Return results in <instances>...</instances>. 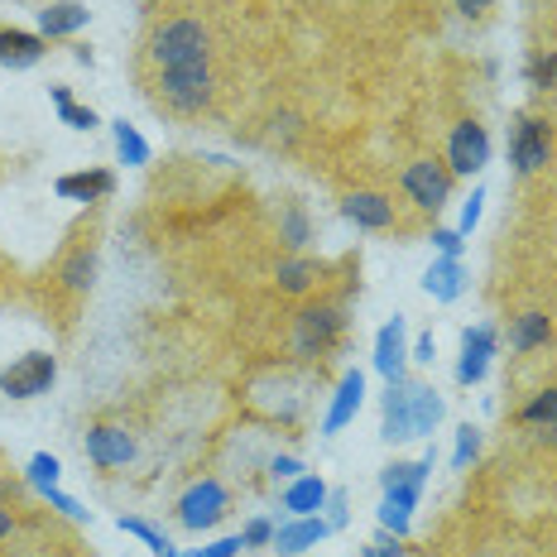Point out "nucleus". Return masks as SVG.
Returning a JSON list of instances; mask_svg holds the SVG:
<instances>
[{
  "label": "nucleus",
  "mask_w": 557,
  "mask_h": 557,
  "mask_svg": "<svg viewBox=\"0 0 557 557\" xmlns=\"http://www.w3.org/2000/svg\"><path fill=\"white\" fill-rule=\"evenodd\" d=\"M342 336H346V308L336 298H318V304L298 308L294 327H288V351H294V361L322 366L342 346Z\"/></svg>",
  "instance_id": "nucleus-1"
},
{
  "label": "nucleus",
  "mask_w": 557,
  "mask_h": 557,
  "mask_svg": "<svg viewBox=\"0 0 557 557\" xmlns=\"http://www.w3.org/2000/svg\"><path fill=\"white\" fill-rule=\"evenodd\" d=\"M433 471V451L423 461H389L380 471V485H385V500H380V529H389L394 539L409 533V519H413V505L423 495V481Z\"/></svg>",
  "instance_id": "nucleus-2"
},
{
  "label": "nucleus",
  "mask_w": 557,
  "mask_h": 557,
  "mask_svg": "<svg viewBox=\"0 0 557 557\" xmlns=\"http://www.w3.org/2000/svg\"><path fill=\"white\" fill-rule=\"evenodd\" d=\"M207 53H212V34L202 29V20H164L154 34H149V63L159 73H173V67H207Z\"/></svg>",
  "instance_id": "nucleus-3"
},
{
  "label": "nucleus",
  "mask_w": 557,
  "mask_h": 557,
  "mask_svg": "<svg viewBox=\"0 0 557 557\" xmlns=\"http://www.w3.org/2000/svg\"><path fill=\"white\" fill-rule=\"evenodd\" d=\"M216 97L212 67H173V73L154 77V101L173 115H202Z\"/></svg>",
  "instance_id": "nucleus-4"
},
{
  "label": "nucleus",
  "mask_w": 557,
  "mask_h": 557,
  "mask_svg": "<svg viewBox=\"0 0 557 557\" xmlns=\"http://www.w3.org/2000/svg\"><path fill=\"white\" fill-rule=\"evenodd\" d=\"M451 169L443 164V159H413L409 169H404V178H399V188H404V197L418 207V212H443V207L451 202Z\"/></svg>",
  "instance_id": "nucleus-5"
},
{
  "label": "nucleus",
  "mask_w": 557,
  "mask_h": 557,
  "mask_svg": "<svg viewBox=\"0 0 557 557\" xmlns=\"http://www.w3.org/2000/svg\"><path fill=\"white\" fill-rule=\"evenodd\" d=\"M226 505H231L226 485L216 481V475H202V481H193L188 491L178 495V505H173V515H178V524L188 529V533H207V529H216V524H222Z\"/></svg>",
  "instance_id": "nucleus-6"
},
{
  "label": "nucleus",
  "mask_w": 557,
  "mask_h": 557,
  "mask_svg": "<svg viewBox=\"0 0 557 557\" xmlns=\"http://www.w3.org/2000/svg\"><path fill=\"white\" fill-rule=\"evenodd\" d=\"M548 159H553V125L543 115H519L509 125V164H515V173L529 178V173L548 169Z\"/></svg>",
  "instance_id": "nucleus-7"
},
{
  "label": "nucleus",
  "mask_w": 557,
  "mask_h": 557,
  "mask_svg": "<svg viewBox=\"0 0 557 557\" xmlns=\"http://www.w3.org/2000/svg\"><path fill=\"white\" fill-rule=\"evenodd\" d=\"M443 164L451 169V178H475L485 164H491V131L481 121H457L447 135V159Z\"/></svg>",
  "instance_id": "nucleus-8"
},
{
  "label": "nucleus",
  "mask_w": 557,
  "mask_h": 557,
  "mask_svg": "<svg viewBox=\"0 0 557 557\" xmlns=\"http://www.w3.org/2000/svg\"><path fill=\"white\" fill-rule=\"evenodd\" d=\"M58 380V361L49 351H29L20 356V361H10L0 370V394L5 399H39V394H49Z\"/></svg>",
  "instance_id": "nucleus-9"
},
{
  "label": "nucleus",
  "mask_w": 557,
  "mask_h": 557,
  "mask_svg": "<svg viewBox=\"0 0 557 557\" xmlns=\"http://www.w3.org/2000/svg\"><path fill=\"white\" fill-rule=\"evenodd\" d=\"M83 447H87V461H91V467H101V471L131 467V461H135V437L125 433L121 423H91L87 437H83Z\"/></svg>",
  "instance_id": "nucleus-10"
},
{
  "label": "nucleus",
  "mask_w": 557,
  "mask_h": 557,
  "mask_svg": "<svg viewBox=\"0 0 557 557\" xmlns=\"http://www.w3.org/2000/svg\"><path fill=\"white\" fill-rule=\"evenodd\" d=\"M500 351V332L491 322H475V327L461 332V361H457V380L461 385H481L485 370H491V356Z\"/></svg>",
  "instance_id": "nucleus-11"
},
{
  "label": "nucleus",
  "mask_w": 557,
  "mask_h": 557,
  "mask_svg": "<svg viewBox=\"0 0 557 557\" xmlns=\"http://www.w3.org/2000/svg\"><path fill=\"white\" fill-rule=\"evenodd\" d=\"M342 216L351 226H361V231H389V226H399V212H394V202H389L385 193H370V188L346 193L342 197Z\"/></svg>",
  "instance_id": "nucleus-12"
},
{
  "label": "nucleus",
  "mask_w": 557,
  "mask_h": 557,
  "mask_svg": "<svg viewBox=\"0 0 557 557\" xmlns=\"http://www.w3.org/2000/svg\"><path fill=\"white\" fill-rule=\"evenodd\" d=\"M404 366H409V322L389 318L375 332V370L394 385V380H404Z\"/></svg>",
  "instance_id": "nucleus-13"
},
{
  "label": "nucleus",
  "mask_w": 557,
  "mask_h": 557,
  "mask_svg": "<svg viewBox=\"0 0 557 557\" xmlns=\"http://www.w3.org/2000/svg\"><path fill=\"white\" fill-rule=\"evenodd\" d=\"M361 404H366V375L361 370H346L342 380H336V394H332V409L327 418H322V437H336L346 423H351L356 413H361Z\"/></svg>",
  "instance_id": "nucleus-14"
},
{
  "label": "nucleus",
  "mask_w": 557,
  "mask_h": 557,
  "mask_svg": "<svg viewBox=\"0 0 557 557\" xmlns=\"http://www.w3.org/2000/svg\"><path fill=\"white\" fill-rule=\"evenodd\" d=\"M53 193L63 202H107L115 193V173L111 169H83V173H58Z\"/></svg>",
  "instance_id": "nucleus-15"
},
{
  "label": "nucleus",
  "mask_w": 557,
  "mask_h": 557,
  "mask_svg": "<svg viewBox=\"0 0 557 557\" xmlns=\"http://www.w3.org/2000/svg\"><path fill=\"white\" fill-rule=\"evenodd\" d=\"M332 533V524L322 515H308V519H288V524H278L274 529V543L270 548L278 557H298V553H308V548H318L322 539Z\"/></svg>",
  "instance_id": "nucleus-16"
},
{
  "label": "nucleus",
  "mask_w": 557,
  "mask_h": 557,
  "mask_svg": "<svg viewBox=\"0 0 557 557\" xmlns=\"http://www.w3.org/2000/svg\"><path fill=\"white\" fill-rule=\"evenodd\" d=\"M409 385H413V380H394V385L385 389V404H380V413H385V423H380V437H385V443H413Z\"/></svg>",
  "instance_id": "nucleus-17"
},
{
  "label": "nucleus",
  "mask_w": 557,
  "mask_h": 557,
  "mask_svg": "<svg viewBox=\"0 0 557 557\" xmlns=\"http://www.w3.org/2000/svg\"><path fill=\"white\" fill-rule=\"evenodd\" d=\"M91 10L83 0H49V5L39 10V34L44 39H73L77 29H87Z\"/></svg>",
  "instance_id": "nucleus-18"
},
{
  "label": "nucleus",
  "mask_w": 557,
  "mask_h": 557,
  "mask_svg": "<svg viewBox=\"0 0 557 557\" xmlns=\"http://www.w3.org/2000/svg\"><path fill=\"white\" fill-rule=\"evenodd\" d=\"M327 481H322V475H298V481H288L284 485V495H278V505L288 509V519H308V515H318L322 505H327Z\"/></svg>",
  "instance_id": "nucleus-19"
},
{
  "label": "nucleus",
  "mask_w": 557,
  "mask_h": 557,
  "mask_svg": "<svg viewBox=\"0 0 557 557\" xmlns=\"http://www.w3.org/2000/svg\"><path fill=\"white\" fill-rule=\"evenodd\" d=\"M548 342H553V318L548 312L529 308V312H519V318L509 322V351L515 356H529V351H539V346H548Z\"/></svg>",
  "instance_id": "nucleus-20"
},
{
  "label": "nucleus",
  "mask_w": 557,
  "mask_h": 557,
  "mask_svg": "<svg viewBox=\"0 0 557 557\" xmlns=\"http://www.w3.org/2000/svg\"><path fill=\"white\" fill-rule=\"evenodd\" d=\"M461 288H467V270H461V260L437 255V260L428 264V274H423V294L437 298V304H457Z\"/></svg>",
  "instance_id": "nucleus-21"
},
{
  "label": "nucleus",
  "mask_w": 557,
  "mask_h": 557,
  "mask_svg": "<svg viewBox=\"0 0 557 557\" xmlns=\"http://www.w3.org/2000/svg\"><path fill=\"white\" fill-rule=\"evenodd\" d=\"M58 284H63L67 294H87V288L97 284V246H91V240L67 250V260L58 264Z\"/></svg>",
  "instance_id": "nucleus-22"
},
{
  "label": "nucleus",
  "mask_w": 557,
  "mask_h": 557,
  "mask_svg": "<svg viewBox=\"0 0 557 557\" xmlns=\"http://www.w3.org/2000/svg\"><path fill=\"white\" fill-rule=\"evenodd\" d=\"M49 53V39L29 29H0V63L5 67H34Z\"/></svg>",
  "instance_id": "nucleus-23"
},
{
  "label": "nucleus",
  "mask_w": 557,
  "mask_h": 557,
  "mask_svg": "<svg viewBox=\"0 0 557 557\" xmlns=\"http://www.w3.org/2000/svg\"><path fill=\"white\" fill-rule=\"evenodd\" d=\"M409 413H413V437H433L437 423H443V413H447V404L433 385H409Z\"/></svg>",
  "instance_id": "nucleus-24"
},
{
  "label": "nucleus",
  "mask_w": 557,
  "mask_h": 557,
  "mask_svg": "<svg viewBox=\"0 0 557 557\" xmlns=\"http://www.w3.org/2000/svg\"><path fill=\"white\" fill-rule=\"evenodd\" d=\"M274 278H278V294L304 298V294H312V288L322 284V264L318 260H284Z\"/></svg>",
  "instance_id": "nucleus-25"
},
{
  "label": "nucleus",
  "mask_w": 557,
  "mask_h": 557,
  "mask_svg": "<svg viewBox=\"0 0 557 557\" xmlns=\"http://www.w3.org/2000/svg\"><path fill=\"white\" fill-rule=\"evenodd\" d=\"M111 139H115V159L125 169H145L149 164V139L135 131L131 121H111Z\"/></svg>",
  "instance_id": "nucleus-26"
},
{
  "label": "nucleus",
  "mask_w": 557,
  "mask_h": 557,
  "mask_svg": "<svg viewBox=\"0 0 557 557\" xmlns=\"http://www.w3.org/2000/svg\"><path fill=\"white\" fill-rule=\"evenodd\" d=\"M515 418H519L524 428H539V433H543V428H557V385H553V389H539Z\"/></svg>",
  "instance_id": "nucleus-27"
},
{
  "label": "nucleus",
  "mask_w": 557,
  "mask_h": 557,
  "mask_svg": "<svg viewBox=\"0 0 557 557\" xmlns=\"http://www.w3.org/2000/svg\"><path fill=\"white\" fill-rule=\"evenodd\" d=\"M308 236H312L308 212H304L298 202H288V207H284V216H278V240H284L288 250H304V246H308Z\"/></svg>",
  "instance_id": "nucleus-28"
},
{
  "label": "nucleus",
  "mask_w": 557,
  "mask_h": 557,
  "mask_svg": "<svg viewBox=\"0 0 557 557\" xmlns=\"http://www.w3.org/2000/svg\"><path fill=\"white\" fill-rule=\"evenodd\" d=\"M524 77H529V87H533V91H557V49L533 53V58H529V67H524Z\"/></svg>",
  "instance_id": "nucleus-29"
},
{
  "label": "nucleus",
  "mask_w": 557,
  "mask_h": 557,
  "mask_svg": "<svg viewBox=\"0 0 557 557\" xmlns=\"http://www.w3.org/2000/svg\"><path fill=\"white\" fill-rule=\"evenodd\" d=\"M121 533H135V539L145 543V548L154 553V557H173V553H178V548L169 543V533H159L154 524H145V519H125V515H121Z\"/></svg>",
  "instance_id": "nucleus-30"
},
{
  "label": "nucleus",
  "mask_w": 557,
  "mask_h": 557,
  "mask_svg": "<svg viewBox=\"0 0 557 557\" xmlns=\"http://www.w3.org/2000/svg\"><path fill=\"white\" fill-rule=\"evenodd\" d=\"M475 457H481V428L461 423L457 428V447H451V471H471Z\"/></svg>",
  "instance_id": "nucleus-31"
},
{
  "label": "nucleus",
  "mask_w": 557,
  "mask_h": 557,
  "mask_svg": "<svg viewBox=\"0 0 557 557\" xmlns=\"http://www.w3.org/2000/svg\"><path fill=\"white\" fill-rule=\"evenodd\" d=\"M25 475H29V485H34V491H53V485H58V475H63V467H58V457H53V451H34V457H29V467H25Z\"/></svg>",
  "instance_id": "nucleus-32"
},
{
  "label": "nucleus",
  "mask_w": 557,
  "mask_h": 557,
  "mask_svg": "<svg viewBox=\"0 0 557 557\" xmlns=\"http://www.w3.org/2000/svg\"><path fill=\"white\" fill-rule=\"evenodd\" d=\"M433 246H437V255H447V260H461V250H467V236H461L457 226H437L433 231Z\"/></svg>",
  "instance_id": "nucleus-33"
},
{
  "label": "nucleus",
  "mask_w": 557,
  "mask_h": 557,
  "mask_svg": "<svg viewBox=\"0 0 557 557\" xmlns=\"http://www.w3.org/2000/svg\"><path fill=\"white\" fill-rule=\"evenodd\" d=\"M44 500H49V505L58 509V515L77 519V524H87V519H91V509H83V505L73 500V495H63V491H58V485H53V491H44Z\"/></svg>",
  "instance_id": "nucleus-34"
},
{
  "label": "nucleus",
  "mask_w": 557,
  "mask_h": 557,
  "mask_svg": "<svg viewBox=\"0 0 557 557\" xmlns=\"http://www.w3.org/2000/svg\"><path fill=\"white\" fill-rule=\"evenodd\" d=\"M58 115H63V125H73V131H97V111H91V107H77V101H73V107H58Z\"/></svg>",
  "instance_id": "nucleus-35"
},
{
  "label": "nucleus",
  "mask_w": 557,
  "mask_h": 557,
  "mask_svg": "<svg viewBox=\"0 0 557 557\" xmlns=\"http://www.w3.org/2000/svg\"><path fill=\"white\" fill-rule=\"evenodd\" d=\"M240 553H246V539H240V533H226V539L197 548V557H240Z\"/></svg>",
  "instance_id": "nucleus-36"
},
{
  "label": "nucleus",
  "mask_w": 557,
  "mask_h": 557,
  "mask_svg": "<svg viewBox=\"0 0 557 557\" xmlns=\"http://www.w3.org/2000/svg\"><path fill=\"white\" fill-rule=\"evenodd\" d=\"M240 539H246V548H270V543H274V524H270V519H250V524L240 529Z\"/></svg>",
  "instance_id": "nucleus-37"
},
{
  "label": "nucleus",
  "mask_w": 557,
  "mask_h": 557,
  "mask_svg": "<svg viewBox=\"0 0 557 557\" xmlns=\"http://www.w3.org/2000/svg\"><path fill=\"white\" fill-rule=\"evenodd\" d=\"M481 207H485V188H475V193H471V202L461 207V222H457L461 236H471V231L481 226Z\"/></svg>",
  "instance_id": "nucleus-38"
},
{
  "label": "nucleus",
  "mask_w": 557,
  "mask_h": 557,
  "mask_svg": "<svg viewBox=\"0 0 557 557\" xmlns=\"http://www.w3.org/2000/svg\"><path fill=\"white\" fill-rule=\"evenodd\" d=\"M304 471H308V467H304L298 457H274V461H270V475H274V481H284V485H288V481H298Z\"/></svg>",
  "instance_id": "nucleus-39"
},
{
  "label": "nucleus",
  "mask_w": 557,
  "mask_h": 557,
  "mask_svg": "<svg viewBox=\"0 0 557 557\" xmlns=\"http://www.w3.org/2000/svg\"><path fill=\"white\" fill-rule=\"evenodd\" d=\"M322 509H327V524H332V533H336V529H346V519H351V515H346V491H332V495H327V505H322Z\"/></svg>",
  "instance_id": "nucleus-40"
},
{
  "label": "nucleus",
  "mask_w": 557,
  "mask_h": 557,
  "mask_svg": "<svg viewBox=\"0 0 557 557\" xmlns=\"http://www.w3.org/2000/svg\"><path fill=\"white\" fill-rule=\"evenodd\" d=\"M409 361H418V366H433L437 361V342H433V332H423L418 342L409 346Z\"/></svg>",
  "instance_id": "nucleus-41"
},
{
  "label": "nucleus",
  "mask_w": 557,
  "mask_h": 557,
  "mask_svg": "<svg viewBox=\"0 0 557 557\" xmlns=\"http://www.w3.org/2000/svg\"><path fill=\"white\" fill-rule=\"evenodd\" d=\"M491 5H495V0H457V10H461V15H467V20H481Z\"/></svg>",
  "instance_id": "nucleus-42"
},
{
  "label": "nucleus",
  "mask_w": 557,
  "mask_h": 557,
  "mask_svg": "<svg viewBox=\"0 0 557 557\" xmlns=\"http://www.w3.org/2000/svg\"><path fill=\"white\" fill-rule=\"evenodd\" d=\"M49 97H53V107H73V87H63V83H53Z\"/></svg>",
  "instance_id": "nucleus-43"
},
{
  "label": "nucleus",
  "mask_w": 557,
  "mask_h": 557,
  "mask_svg": "<svg viewBox=\"0 0 557 557\" xmlns=\"http://www.w3.org/2000/svg\"><path fill=\"white\" fill-rule=\"evenodd\" d=\"M10 529H15V515H10V509H5V505H0V543H5V539H10Z\"/></svg>",
  "instance_id": "nucleus-44"
},
{
  "label": "nucleus",
  "mask_w": 557,
  "mask_h": 557,
  "mask_svg": "<svg viewBox=\"0 0 557 557\" xmlns=\"http://www.w3.org/2000/svg\"><path fill=\"white\" fill-rule=\"evenodd\" d=\"M173 557H197V553H173Z\"/></svg>",
  "instance_id": "nucleus-45"
}]
</instances>
